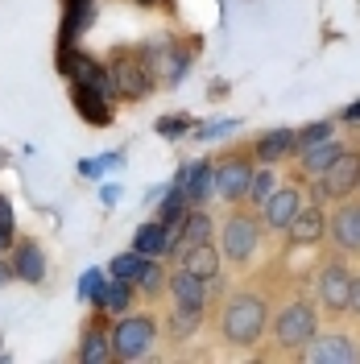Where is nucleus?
I'll return each instance as SVG.
<instances>
[{"label": "nucleus", "mask_w": 360, "mask_h": 364, "mask_svg": "<svg viewBox=\"0 0 360 364\" xmlns=\"http://www.w3.org/2000/svg\"><path fill=\"white\" fill-rule=\"evenodd\" d=\"M248 178H253V161L248 154H236V158H224L220 170H216V195L228 199V203H240L248 191Z\"/></svg>", "instance_id": "obj_8"}, {"label": "nucleus", "mask_w": 360, "mask_h": 364, "mask_svg": "<svg viewBox=\"0 0 360 364\" xmlns=\"http://www.w3.org/2000/svg\"><path fill=\"white\" fill-rule=\"evenodd\" d=\"M315 331H319L315 306L302 302V298L286 302V306L277 311V318H273V340H277V348H286V352H302Z\"/></svg>", "instance_id": "obj_2"}, {"label": "nucleus", "mask_w": 360, "mask_h": 364, "mask_svg": "<svg viewBox=\"0 0 360 364\" xmlns=\"http://www.w3.org/2000/svg\"><path fill=\"white\" fill-rule=\"evenodd\" d=\"M339 149H344V141H339L336 133H332V136H323V141H315L311 149H302V154H298V158H302V174L319 178V174H323V170H327V166L336 161Z\"/></svg>", "instance_id": "obj_18"}, {"label": "nucleus", "mask_w": 360, "mask_h": 364, "mask_svg": "<svg viewBox=\"0 0 360 364\" xmlns=\"http://www.w3.org/2000/svg\"><path fill=\"white\" fill-rule=\"evenodd\" d=\"M220 249L211 245V240H199V245H182L179 249V265L186 273H195V277H203V282H216L220 277Z\"/></svg>", "instance_id": "obj_13"}, {"label": "nucleus", "mask_w": 360, "mask_h": 364, "mask_svg": "<svg viewBox=\"0 0 360 364\" xmlns=\"http://www.w3.org/2000/svg\"><path fill=\"white\" fill-rule=\"evenodd\" d=\"M315 290H319V302H323L332 315L348 311V294H352V269H348L339 257H336V261H327V265L319 269Z\"/></svg>", "instance_id": "obj_6"}, {"label": "nucleus", "mask_w": 360, "mask_h": 364, "mask_svg": "<svg viewBox=\"0 0 360 364\" xmlns=\"http://www.w3.org/2000/svg\"><path fill=\"white\" fill-rule=\"evenodd\" d=\"M232 129H236V120H211V124H199V136L203 141H211V136L232 133Z\"/></svg>", "instance_id": "obj_33"}, {"label": "nucleus", "mask_w": 360, "mask_h": 364, "mask_svg": "<svg viewBox=\"0 0 360 364\" xmlns=\"http://www.w3.org/2000/svg\"><path fill=\"white\" fill-rule=\"evenodd\" d=\"M141 4H154V0H141Z\"/></svg>", "instance_id": "obj_37"}, {"label": "nucleus", "mask_w": 360, "mask_h": 364, "mask_svg": "<svg viewBox=\"0 0 360 364\" xmlns=\"http://www.w3.org/2000/svg\"><path fill=\"white\" fill-rule=\"evenodd\" d=\"M302 352H307V360H315V364H352V360H360V348L352 343L348 331H327V336L315 331Z\"/></svg>", "instance_id": "obj_7"}, {"label": "nucleus", "mask_w": 360, "mask_h": 364, "mask_svg": "<svg viewBox=\"0 0 360 364\" xmlns=\"http://www.w3.org/2000/svg\"><path fill=\"white\" fill-rule=\"evenodd\" d=\"M67 75L75 83H83V87H100L104 95L112 91V79H108V67H100L95 58L88 54H67Z\"/></svg>", "instance_id": "obj_17"}, {"label": "nucleus", "mask_w": 360, "mask_h": 364, "mask_svg": "<svg viewBox=\"0 0 360 364\" xmlns=\"http://www.w3.org/2000/svg\"><path fill=\"white\" fill-rule=\"evenodd\" d=\"M108 95L100 87H83V83H75V104H79V112H83V120H91V124H108L112 120V108L104 104Z\"/></svg>", "instance_id": "obj_20"}, {"label": "nucleus", "mask_w": 360, "mask_h": 364, "mask_svg": "<svg viewBox=\"0 0 360 364\" xmlns=\"http://www.w3.org/2000/svg\"><path fill=\"white\" fill-rule=\"evenodd\" d=\"M166 286H170V294H174V306H191V311H203V306H207V282L195 277V273H186L182 265L166 277Z\"/></svg>", "instance_id": "obj_16"}, {"label": "nucleus", "mask_w": 360, "mask_h": 364, "mask_svg": "<svg viewBox=\"0 0 360 364\" xmlns=\"http://www.w3.org/2000/svg\"><path fill=\"white\" fill-rule=\"evenodd\" d=\"M211 232H216V224H211V215L207 211H186L182 215V245H199V240H211ZM179 245V249H182Z\"/></svg>", "instance_id": "obj_23"}, {"label": "nucleus", "mask_w": 360, "mask_h": 364, "mask_svg": "<svg viewBox=\"0 0 360 364\" xmlns=\"http://www.w3.org/2000/svg\"><path fill=\"white\" fill-rule=\"evenodd\" d=\"M186 207H191V203H186L182 186H170V191H166V203L158 207V220H162V224H170V228H174V224L182 220V215H186Z\"/></svg>", "instance_id": "obj_28"}, {"label": "nucleus", "mask_w": 360, "mask_h": 364, "mask_svg": "<svg viewBox=\"0 0 360 364\" xmlns=\"http://www.w3.org/2000/svg\"><path fill=\"white\" fill-rule=\"evenodd\" d=\"M108 336H112V360H141L158 336V323L149 315H125Z\"/></svg>", "instance_id": "obj_5"}, {"label": "nucleus", "mask_w": 360, "mask_h": 364, "mask_svg": "<svg viewBox=\"0 0 360 364\" xmlns=\"http://www.w3.org/2000/svg\"><path fill=\"white\" fill-rule=\"evenodd\" d=\"M323 236H327V215H323V207H302L290 224H286V240H290L294 249H311Z\"/></svg>", "instance_id": "obj_12"}, {"label": "nucleus", "mask_w": 360, "mask_h": 364, "mask_svg": "<svg viewBox=\"0 0 360 364\" xmlns=\"http://www.w3.org/2000/svg\"><path fill=\"white\" fill-rule=\"evenodd\" d=\"M9 245H13V207L0 195V249H9Z\"/></svg>", "instance_id": "obj_32"}, {"label": "nucleus", "mask_w": 360, "mask_h": 364, "mask_svg": "<svg viewBox=\"0 0 360 364\" xmlns=\"http://www.w3.org/2000/svg\"><path fill=\"white\" fill-rule=\"evenodd\" d=\"M332 245L344 257H360V203H339L332 211Z\"/></svg>", "instance_id": "obj_9"}, {"label": "nucleus", "mask_w": 360, "mask_h": 364, "mask_svg": "<svg viewBox=\"0 0 360 364\" xmlns=\"http://www.w3.org/2000/svg\"><path fill=\"white\" fill-rule=\"evenodd\" d=\"M265 323H270V302L261 294H232L224 302V315H220V336L232 348H253V343L265 336Z\"/></svg>", "instance_id": "obj_1"}, {"label": "nucleus", "mask_w": 360, "mask_h": 364, "mask_svg": "<svg viewBox=\"0 0 360 364\" xmlns=\"http://www.w3.org/2000/svg\"><path fill=\"white\" fill-rule=\"evenodd\" d=\"M145 261L149 257H141V252H120V257H112V277H125V282H137L141 277V269H145Z\"/></svg>", "instance_id": "obj_30"}, {"label": "nucleus", "mask_w": 360, "mask_h": 364, "mask_svg": "<svg viewBox=\"0 0 360 364\" xmlns=\"http://www.w3.org/2000/svg\"><path fill=\"white\" fill-rule=\"evenodd\" d=\"M339 120H348V124H352V120H360V100L352 104V108H344V116H339Z\"/></svg>", "instance_id": "obj_36"}, {"label": "nucleus", "mask_w": 360, "mask_h": 364, "mask_svg": "<svg viewBox=\"0 0 360 364\" xmlns=\"http://www.w3.org/2000/svg\"><path fill=\"white\" fill-rule=\"evenodd\" d=\"M174 186H182L186 203H207V195L216 191V170H211V161H191V166H182V174L174 178Z\"/></svg>", "instance_id": "obj_14"}, {"label": "nucleus", "mask_w": 360, "mask_h": 364, "mask_svg": "<svg viewBox=\"0 0 360 364\" xmlns=\"http://www.w3.org/2000/svg\"><path fill=\"white\" fill-rule=\"evenodd\" d=\"M191 129V120H182V116H170V120H158V133H166V136H179V133H186Z\"/></svg>", "instance_id": "obj_34"}, {"label": "nucleus", "mask_w": 360, "mask_h": 364, "mask_svg": "<svg viewBox=\"0 0 360 364\" xmlns=\"http://www.w3.org/2000/svg\"><path fill=\"white\" fill-rule=\"evenodd\" d=\"M79 360H83V364L112 360V336H108L104 327H91L88 336H83V343H79Z\"/></svg>", "instance_id": "obj_22"}, {"label": "nucleus", "mask_w": 360, "mask_h": 364, "mask_svg": "<svg viewBox=\"0 0 360 364\" xmlns=\"http://www.w3.org/2000/svg\"><path fill=\"white\" fill-rule=\"evenodd\" d=\"M203 323V311H191V306H174L170 311V327H174V340H191Z\"/></svg>", "instance_id": "obj_27"}, {"label": "nucleus", "mask_w": 360, "mask_h": 364, "mask_svg": "<svg viewBox=\"0 0 360 364\" xmlns=\"http://www.w3.org/2000/svg\"><path fill=\"white\" fill-rule=\"evenodd\" d=\"M9 265H13V277H21V282H42L46 277V257L33 240H21Z\"/></svg>", "instance_id": "obj_19"}, {"label": "nucleus", "mask_w": 360, "mask_h": 364, "mask_svg": "<svg viewBox=\"0 0 360 364\" xmlns=\"http://www.w3.org/2000/svg\"><path fill=\"white\" fill-rule=\"evenodd\" d=\"M257 245H261V220L253 211H232L220 232V257H228L232 265H245Z\"/></svg>", "instance_id": "obj_3"}, {"label": "nucleus", "mask_w": 360, "mask_h": 364, "mask_svg": "<svg viewBox=\"0 0 360 364\" xmlns=\"http://www.w3.org/2000/svg\"><path fill=\"white\" fill-rule=\"evenodd\" d=\"M273 195V170H257L253 166V178H248V191H245V203L248 207H265V199Z\"/></svg>", "instance_id": "obj_24"}, {"label": "nucleus", "mask_w": 360, "mask_h": 364, "mask_svg": "<svg viewBox=\"0 0 360 364\" xmlns=\"http://www.w3.org/2000/svg\"><path fill=\"white\" fill-rule=\"evenodd\" d=\"M137 286H141V294H149V298H158L162 290H166V265H162V257H149V261H145Z\"/></svg>", "instance_id": "obj_26"}, {"label": "nucleus", "mask_w": 360, "mask_h": 364, "mask_svg": "<svg viewBox=\"0 0 360 364\" xmlns=\"http://www.w3.org/2000/svg\"><path fill=\"white\" fill-rule=\"evenodd\" d=\"M360 191V149H339L336 161L319 174L315 199L327 203V199H348Z\"/></svg>", "instance_id": "obj_4"}, {"label": "nucleus", "mask_w": 360, "mask_h": 364, "mask_svg": "<svg viewBox=\"0 0 360 364\" xmlns=\"http://www.w3.org/2000/svg\"><path fill=\"white\" fill-rule=\"evenodd\" d=\"M307 207V195L298 191V186H282V191H273L270 199H265V228H273V232H286V224H290L294 215Z\"/></svg>", "instance_id": "obj_11"}, {"label": "nucleus", "mask_w": 360, "mask_h": 364, "mask_svg": "<svg viewBox=\"0 0 360 364\" xmlns=\"http://www.w3.org/2000/svg\"><path fill=\"white\" fill-rule=\"evenodd\" d=\"M253 154L261 161H277V158H286V154H294V129H273V133H265L253 145Z\"/></svg>", "instance_id": "obj_21"}, {"label": "nucleus", "mask_w": 360, "mask_h": 364, "mask_svg": "<svg viewBox=\"0 0 360 364\" xmlns=\"http://www.w3.org/2000/svg\"><path fill=\"white\" fill-rule=\"evenodd\" d=\"M348 311L360 315V277H352V294H348Z\"/></svg>", "instance_id": "obj_35"}, {"label": "nucleus", "mask_w": 360, "mask_h": 364, "mask_svg": "<svg viewBox=\"0 0 360 364\" xmlns=\"http://www.w3.org/2000/svg\"><path fill=\"white\" fill-rule=\"evenodd\" d=\"M108 79H112L116 95H145L149 91V67L137 54H120L108 70Z\"/></svg>", "instance_id": "obj_10"}, {"label": "nucleus", "mask_w": 360, "mask_h": 364, "mask_svg": "<svg viewBox=\"0 0 360 364\" xmlns=\"http://www.w3.org/2000/svg\"><path fill=\"white\" fill-rule=\"evenodd\" d=\"M104 286H108V282L100 277V269H91L88 277H83V286H79V294L88 298V302H104Z\"/></svg>", "instance_id": "obj_31"}, {"label": "nucleus", "mask_w": 360, "mask_h": 364, "mask_svg": "<svg viewBox=\"0 0 360 364\" xmlns=\"http://www.w3.org/2000/svg\"><path fill=\"white\" fill-rule=\"evenodd\" d=\"M129 302H133V282H125V277H116L112 286H104V311H112V315H125L129 311Z\"/></svg>", "instance_id": "obj_25"}, {"label": "nucleus", "mask_w": 360, "mask_h": 364, "mask_svg": "<svg viewBox=\"0 0 360 364\" xmlns=\"http://www.w3.org/2000/svg\"><path fill=\"white\" fill-rule=\"evenodd\" d=\"M174 228L162 224V220H154V224H141L133 236V249L141 252V257H170L174 252Z\"/></svg>", "instance_id": "obj_15"}, {"label": "nucleus", "mask_w": 360, "mask_h": 364, "mask_svg": "<svg viewBox=\"0 0 360 364\" xmlns=\"http://www.w3.org/2000/svg\"><path fill=\"white\" fill-rule=\"evenodd\" d=\"M336 133V124L332 120H315V124H307V129H298L294 133V154H302V149H311L315 141H323V136Z\"/></svg>", "instance_id": "obj_29"}]
</instances>
